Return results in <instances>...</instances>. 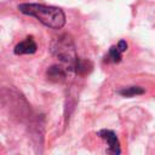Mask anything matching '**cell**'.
Segmentation results:
<instances>
[{
  "label": "cell",
  "mask_w": 155,
  "mask_h": 155,
  "mask_svg": "<svg viewBox=\"0 0 155 155\" xmlns=\"http://www.w3.org/2000/svg\"><path fill=\"white\" fill-rule=\"evenodd\" d=\"M47 79L53 82H62L67 78V70L61 65H51L46 71Z\"/></svg>",
  "instance_id": "5"
},
{
  "label": "cell",
  "mask_w": 155,
  "mask_h": 155,
  "mask_svg": "<svg viewBox=\"0 0 155 155\" xmlns=\"http://www.w3.org/2000/svg\"><path fill=\"white\" fill-rule=\"evenodd\" d=\"M50 51L59 61L68 63L69 68H71V65L78 59L75 44H74L73 38L69 34H62V35L54 38L51 42Z\"/></svg>",
  "instance_id": "2"
},
{
  "label": "cell",
  "mask_w": 155,
  "mask_h": 155,
  "mask_svg": "<svg viewBox=\"0 0 155 155\" xmlns=\"http://www.w3.org/2000/svg\"><path fill=\"white\" fill-rule=\"evenodd\" d=\"M97 136L101 137L102 139H104L108 144H109V148H108V153L109 154H120L121 153V148H120V142L116 137V133L111 130H107V128H103L101 131L97 132Z\"/></svg>",
  "instance_id": "3"
},
{
  "label": "cell",
  "mask_w": 155,
  "mask_h": 155,
  "mask_svg": "<svg viewBox=\"0 0 155 155\" xmlns=\"http://www.w3.org/2000/svg\"><path fill=\"white\" fill-rule=\"evenodd\" d=\"M18 10L27 16L36 18L40 23L51 29H61L65 24V13L56 6L24 2L18 5Z\"/></svg>",
  "instance_id": "1"
},
{
  "label": "cell",
  "mask_w": 155,
  "mask_h": 155,
  "mask_svg": "<svg viewBox=\"0 0 155 155\" xmlns=\"http://www.w3.org/2000/svg\"><path fill=\"white\" fill-rule=\"evenodd\" d=\"M71 70H74L76 74L79 75H85V74H88L92 69V64L88 62V61H82V59H76L75 63L71 65L70 68Z\"/></svg>",
  "instance_id": "6"
},
{
  "label": "cell",
  "mask_w": 155,
  "mask_h": 155,
  "mask_svg": "<svg viewBox=\"0 0 155 155\" xmlns=\"http://www.w3.org/2000/svg\"><path fill=\"white\" fill-rule=\"evenodd\" d=\"M116 47H117V50L122 53V52H125L126 50H127V47H128V45H127V42L125 41V40H120L119 42H117V45H116Z\"/></svg>",
  "instance_id": "9"
},
{
  "label": "cell",
  "mask_w": 155,
  "mask_h": 155,
  "mask_svg": "<svg viewBox=\"0 0 155 155\" xmlns=\"http://www.w3.org/2000/svg\"><path fill=\"white\" fill-rule=\"evenodd\" d=\"M38 50V45L34 40L33 36H27L23 41L18 42L15 48H13V52L15 54L19 56V54H33L35 53Z\"/></svg>",
  "instance_id": "4"
},
{
  "label": "cell",
  "mask_w": 155,
  "mask_h": 155,
  "mask_svg": "<svg viewBox=\"0 0 155 155\" xmlns=\"http://www.w3.org/2000/svg\"><path fill=\"white\" fill-rule=\"evenodd\" d=\"M144 92H145V90L140 86H130V87H125V88L117 91V93L121 94L122 97H134V96L143 94Z\"/></svg>",
  "instance_id": "7"
},
{
  "label": "cell",
  "mask_w": 155,
  "mask_h": 155,
  "mask_svg": "<svg viewBox=\"0 0 155 155\" xmlns=\"http://www.w3.org/2000/svg\"><path fill=\"white\" fill-rule=\"evenodd\" d=\"M121 52L117 50L116 46H111L108 51V54L105 56V62H111V63H120L121 62Z\"/></svg>",
  "instance_id": "8"
}]
</instances>
